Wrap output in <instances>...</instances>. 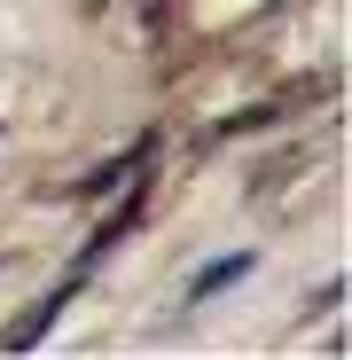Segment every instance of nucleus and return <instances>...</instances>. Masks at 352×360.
Wrapping results in <instances>:
<instances>
[{
  "instance_id": "f257e3e1",
  "label": "nucleus",
  "mask_w": 352,
  "mask_h": 360,
  "mask_svg": "<svg viewBox=\"0 0 352 360\" xmlns=\"http://www.w3.org/2000/svg\"><path fill=\"white\" fill-rule=\"evenodd\" d=\"M243 274H251V259H219V266L196 274V297H211V290H227V282H243Z\"/></svg>"
}]
</instances>
